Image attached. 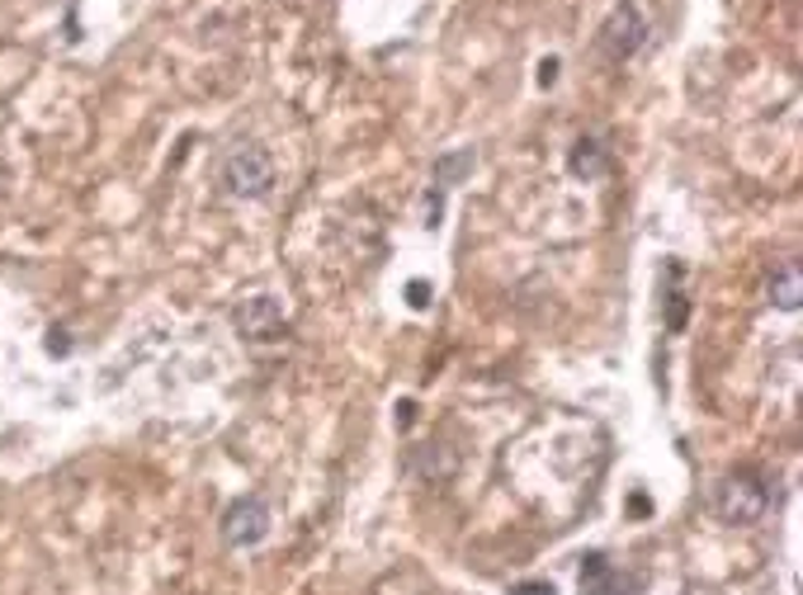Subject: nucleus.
<instances>
[{"label": "nucleus", "mask_w": 803, "mask_h": 595, "mask_svg": "<svg viewBox=\"0 0 803 595\" xmlns=\"http://www.w3.org/2000/svg\"><path fill=\"white\" fill-rule=\"evenodd\" d=\"M770 510V482L756 467H738L723 473L714 487V515L723 524H756Z\"/></svg>", "instance_id": "obj_1"}, {"label": "nucleus", "mask_w": 803, "mask_h": 595, "mask_svg": "<svg viewBox=\"0 0 803 595\" xmlns=\"http://www.w3.org/2000/svg\"><path fill=\"white\" fill-rule=\"evenodd\" d=\"M223 184H227L232 198H265L269 190H275V161H269V151L255 147V142L237 147L223 161Z\"/></svg>", "instance_id": "obj_2"}, {"label": "nucleus", "mask_w": 803, "mask_h": 595, "mask_svg": "<svg viewBox=\"0 0 803 595\" xmlns=\"http://www.w3.org/2000/svg\"><path fill=\"white\" fill-rule=\"evenodd\" d=\"M269 524L275 520H269L265 496H241V501H232L223 515V544L227 548H255L269 534Z\"/></svg>", "instance_id": "obj_3"}, {"label": "nucleus", "mask_w": 803, "mask_h": 595, "mask_svg": "<svg viewBox=\"0 0 803 595\" xmlns=\"http://www.w3.org/2000/svg\"><path fill=\"white\" fill-rule=\"evenodd\" d=\"M237 331L247 336V340H261V345H269V340H284V336H289V326H284V307L269 293L247 298V303L237 307Z\"/></svg>", "instance_id": "obj_4"}, {"label": "nucleus", "mask_w": 803, "mask_h": 595, "mask_svg": "<svg viewBox=\"0 0 803 595\" xmlns=\"http://www.w3.org/2000/svg\"><path fill=\"white\" fill-rule=\"evenodd\" d=\"M582 595H643V581L624 567L606 562V552H586L582 558Z\"/></svg>", "instance_id": "obj_5"}, {"label": "nucleus", "mask_w": 803, "mask_h": 595, "mask_svg": "<svg viewBox=\"0 0 803 595\" xmlns=\"http://www.w3.org/2000/svg\"><path fill=\"white\" fill-rule=\"evenodd\" d=\"M643 14L634 5H614V14L606 20V28H600V48H606L610 62H628L638 48H643Z\"/></svg>", "instance_id": "obj_6"}, {"label": "nucleus", "mask_w": 803, "mask_h": 595, "mask_svg": "<svg viewBox=\"0 0 803 595\" xmlns=\"http://www.w3.org/2000/svg\"><path fill=\"white\" fill-rule=\"evenodd\" d=\"M472 166H478V151L472 147H458V151H444L435 156V170H430V180H435V190H454V184H464L472 175Z\"/></svg>", "instance_id": "obj_7"}, {"label": "nucleus", "mask_w": 803, "mask_h": 595, "mask_svg": "<svg viewBox=\"0 0 803 595\" xmlns=\"http://www.w3.org/2000/svg\"><path fill=\"white\" fill-rule=\"evenodd\" d=\"M770 303L780 312H799L803 307V275H799V260H784L776 275H770Z\"/></svg>", "instance_id": "obj_8"}, {"label": "nucleus", "mask_w": 803, "mask_h": 595, "mask_svg": "<svg viewBox=\"0 0 803 595\" xmlns=\"http://www.w3.org/2000/svg\"><path fill=\"white\" fill-rule=\"evenodd\" d=\"M567 166H572V175H577V180H600L610 161H606V151H600V142L582 137L577 147H572V161H567Z\"/></svg>", "instance_id": "obj_9"}, {"label": "nucleus", "mask_w": 803, "mask_h": 595, "mask_svg": "<svg viewBox=\"0 0 803 595\" xmlns=\"http://www.w3.org/2000/svg\"><path fill=\"white\" fill-rule=\"evenodd\" d=\"M407 303H411L416 312L430 307V283H426V279H411V283H407Z\"/></svg>", "instance_id": "obj_10"}, {"label": "nucleus", "mask_w": 803, "mask_h": 595, "mask_svg": "<svg viewBox=\"0 0 803 595\" xmlns=\"http://www.w3.org/2000/svg\"><path fill=\"white\" fill-rule=\"evenodd\" d=\"M511 595H558L553 581H520V586H511Z\"/></svg>", "instance_id": "obj_11"}, {"label": "nucleus", "mask_w": 803, "mask_h": 595, "mask_svg": "<svg viewBox=\"0 0 803 595\" xmlns=\"http://www.w3.org/2000/svg\"><path fill=\"white\" fill-rule=\"evenodd\" d=\"M67 350H71L67 331H48V354H67Z\"/></svg>", "instance_id": "obj_12"}, {"label": "nucleus", "mask_w": 803, "mask_h": 595, "mask_svg": "<svg viewBox=\"0 0 803 595\" xmlns=\"http://www.w3.org/2000/svg\"><path fill=\"white\" fill-rule=\"evenodd\" d=\"M553 81H558V62H553V57H549V62H543V66H539V85H553Z\"/></svg>", "instance_id": "obj_13"}]
</instances>
